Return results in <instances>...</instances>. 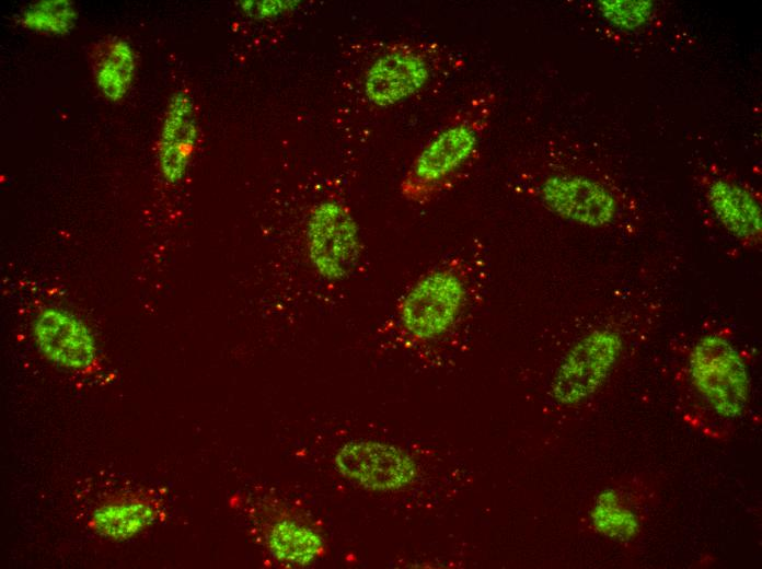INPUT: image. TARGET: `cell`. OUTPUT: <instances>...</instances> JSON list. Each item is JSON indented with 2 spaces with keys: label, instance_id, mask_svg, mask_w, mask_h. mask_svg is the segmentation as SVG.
Wrapping results in <instances>:
<instances>
[{
  "label": "cell",
  "instance_id": "1",
  "mask_svg": "<svg viewBox=\"0 0 762 569\" xmlns=\"http://www.w3.org/2000/svg\"><path fill=\"white\" fill-rule=\"evenodd\" d=\"M495 102L493 93L473 97L439 127L401 182L404 199L428 204L462 178L480 152Z\"/></svg>",
  "mask_w": 762,
  "mask_h": 569
},
{
  "label": "cell",
  "instance_id": "2",
  "mask_svg": "<svg viewBox=\"0 0 762 569\" xmlns=\"http://www.w3.org/2000/svg\"><path fill=\"white\" fill-rule=\"evenodd\" d=\"M464 257L446 259L419 276L400 298L395 318L409 339L428 344L441 339L474 302L478 280Z\"/></svg>",
  "mask_w": 762,
  "mask_h": 569
},
{
  "label": "cell",
  "instance_id": "3",
  "mask_svg": "<svg viewBox=\"0 0 762 569\" xmlns=\"http://www.w3.org/2000/svg\"><path fill=\"white\" fill-rule=\"evenodd\" d=\"M690 374L697 392L717 415H741L749 396V376L738 351L726 339L703 337L691 353Z\"/></svg>",
  "mask_w": 762,
  "mask_h": 569
},
{
  "label": "cell",
  "instance_id": "4",
  "mask_svg": "<svg viewBox=\"0 0 762 569\" xmlns=\"http://www.w3.org/2000/svg\"><path fill=\"white\" fill-rule=\"evenodd\" d=\"M86 526L100 536L125 541L147 530L165 513L161 495L151 487L108 484L85 500Z\"/></svg>",
  "mask_w": 762,
  "mask_h": 569
},
{
  "label": "cell",
  "instance_id": "5",
  "mask_svg": "<svg viewBox=\"0 0 762 569\" xmlns=\"http://www.w3.org/2000/svg\"><path fill=\"white\" fill-rule=\"evenodd\" d=\"M442 51L426 44H395L370 66L365 94L378 106L396 104L419 92L439 71Z\"/></svg>",
  "mask_w": 762,
  "mask_h": 569
},
{
  "label": "cell",
  "instance_id": "6",
  "mask_svg": "<svg viewBox=\"0 0 762 569\" xmlns=\"http://www.w3.org/2000/svg\"><path fill=\"white\" fill-rule=\"evenodd\" d=\"M307 243L313 268L331 281L346 278L360 255L356 222L349 210L337 201L321 202L312 210Z\"/></svg>",
  "mask_w": 762,
  "mask_h": 569
},
{
  "label": "cell",
  "instance_id": "7",
  "mask_svg": "<svg viewBox=\"0 0 762 569\" xmlns=\"http://www.w3.org/2000/svg\"><path fill=\"white\" fill-rule=\"evenodd\" d=\"M622 348L612 330H596L580 339L566 355L552 383V395L573 405L591 395L607 378Z\"/></svg>",
  "mask_w": 762,
  "mask_h": 569
},
{
  "label": "cell",
  "instance_id": "8",
  "mask_svg": "<svg viewBox=\"0 0 762 569\" xmlns=\"http://www.w3.org/2000/svg\"><path fill=\"white\" fill-rule=\"evenodd\" d=\"M338 471L358 485L380 491L397 490L414 481L417 467L401 449L374 441H354L335 457Z\"/></svg>",
  "mask_w": 762,
  "mask_h": 569
},
{
  "label": "cell",
  "instance_id": "9",
  "mask_svg": "<svg viewBox=\"0 0 762 569\" xmlns=\"http://www.w3.org/2000/svg\"><path fill=\"white\" fill-rule=\"evenodd\" d=\"M540 196L554 213L584 225H604L616 211L612 194L600 183L580 175L550 176L541 185Z\"/></svg>",
  "mask_w": 762,
  "mask_h": 569
},
{
  "label": "cell",
  "instance_id": "10",
  "mask_svg": "<svg viewBox=\"0 0 762 569\" xmlns=\"http://www.w3.org/2000/svg\"><path fill=\"white\" fill-rule=\"evenodd\" d=\"M34 337L41 351L58 365L80 373H90L97 367V350L90 332L68 312L43 311L35 320Z\"/></svg>",
  "mask_w": 762,
  "mask_h": 569
},
{
  "label": "cell",
  "instance_id": "11",
  "mask_svg": "<svg viewBox=\"0 0 762 569\" xmlns=\"http://www.w3.org/2000/svg\"><path fill=\"white\" fill-rule=\"evenodd\" d=\"M261 531L269 554L282 564L309 565L322 556L325 547L315 527L288 512L266 519Z\"/></svg>",
  "mask_w": 762,
  "mask_h": 569
},
{
  "label": "cell",
  "instance_id": "12",
  "mask_svg": "<svg viewBox=\"0 0 762 569\" xmlns=\"http://www.w3.org/2000/svg\"><path fill=\"white\" fill-rule=\"evenodd\" d=\"M196 139L193 106L184 93L171 102L164 121L160 144L161 170L169 182L182 178Z\"/></svg>",
  "mask_w": 762,
  "mask_h": 569
},
{
  "label": "cell",
  "instance_id": "13",
  "mask_svg": "<svg viewBox=\"0 0 762 569\" xmlns=\"http://www.w3.org/2000/svg\"><path fill=\"white\" fill-rule=\"evenodd\" d=\"M709 205L719 222L736 237L753 243L761 237L758 201L737 184L717 179L707 190Z\"/></svg>",
  "mask_w": 762,
  "mask_h": 569
},
{
  "label": "cell",
  "instance_id": "14",
  "mask_svg": "<svg viewBox=\"0 0 762 569\" xmlns=\"http://www.w3.org/2000/svg\"><path fill=\"white\" fill-rule=\"evenodd\" d=\"M92 68L102 92L112 100L120 98L130 84L135 58L130 46L119 39H106L92 53Z\"/></svg>",
  "mask_w": 762,
  "mask_h": 569
},
{
  "label": "cell",
  "instance_id": "15",
  "mask_svg": "<svg viewBox=\"0 0 762 569\" xmlns=\"http://www.w3.org/2000/svg\"><path fill=\"white\" fill-rule=\"evenodd\" d=\"M591 522L601 534L617 539H631L639 531V519L613 489L602 491L591 510Z\"/></svg>",
  "mask_w": 762,
  "mask_h": 569
},
{
  "label": "cell",
  "instance_id": "16",
  "mask_svg": "<svg viewBox=\"0 0 762 569\" xmlns=\"http://www.w3.org/2000/svg\"><path fill=\"white\" fill-rule=\"evenodd\" d=\"M603 15L614 25L622 28H635L644 24L650 16L651 1H601L599 5Z\"/></svg>",
  "mask_w": 762,
  "mask_h": 569
},
{
  "label": "cell",
  "instance_id": "17",
  "mask_svg": "<svg viewBox=\"0 0 762 569\" xmlns=\"http://www.w3.org/2000/svg\"><path fill=\"white\" fill-rule=\"evenodd\" d=\"M73 12L67 2H46L25 13L24 23L37 30L60 32L71 23Z\"/></svg>",
  "mask_w": 762,
  "mask_h": 569
}]
</instances>
